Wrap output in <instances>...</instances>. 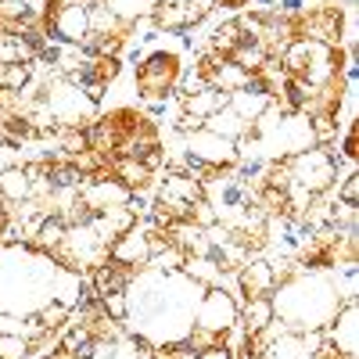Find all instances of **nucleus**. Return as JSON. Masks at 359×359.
<instances>
[{"instance_id":"f257e3e1","label":"nucleus","mask_w":359,"mask_h":359,"mask_svg":"<svg viewBox=\"0 0 359 359\" xmlns=\"http://www.w3.org/2000/svg\"><path fill=\"white\" fill-rule=\"evenodd\" d=\"M348 302L338 273H327V269H294L291 277H284L273 294H269V306L273 316L294 334H316L331 323L341 306Z\"/></svg>"},{"instance_id":"f03ea898","label":"nucleus","mask_w":359,"mask_h":359,"mask_svg":"<svg viewBox=\"0 0 359 359\" xmlns=\"http://www.w3.org/2000/svg\"><path fill=\"white\" fill-rule=\"evenodd\" d=\"M57 262L29 241L0 245V313L29 316L50 302Z\"/></svg>"},{"instance_id":"7ed1b4c3","label":"nucleus","mask_w":359,"mask_h":359,"mask_svg":"<svg viewBox=\"0 0 359 359\" xmlns=\"http://www.w3.org/2000/svg\"><path fill=\"white\" fill-rule=\"evenodd\" d=\"M180 33H158L151 36V43L144 47V54L137 57V72H133V86L144 101L147 111L165 108V97L180 86L184 79V40H176Z\"/></svg>"},{"instance_id":"20e7f679","label":"nucleus","mask_w":359,"mask_h":359,"mask_svg":"<svg viewBox=\"0 0 359 359\" xmlns=\"http://www.w3.org/2000/svg\"><path fill=\"white\" fill-rule=\"evenodd\" d=\"M345 57H348V50H341V47H327V43H316V40H294L280 50V65L291 79L316 90L327 79L341 76Z\"/></svg>"},{"instance_id":"39448f33","label":"nucleus","mask_w":359,"mask_h":359,"mask_svg":"<svg viewBox=\"0 0 359 359\" xmlns=\"http://www.w3.org/2000/svg\"><path fill=\"white\" fill-rule=\"evenodd\" d=\"M36 101L54 115V123L62 126V130H86V126L97 118V104L90 101L79 86H72L65 76L40 79Z\"/></svg>"},{"instance_id":"423d86ee","label":"nucleus","mask_w":359,"mask_h":359,"mask_svg":"<svg viewBox=\"0 0 359 359\" xmlns=\"http://www.w3.org/2000/svg\"><path fill=\"white\" fill-rule=\"evenodd\" d=\"M287 169H291V187H302L309 194L331 191L341 176V165L334 162L331 147H309V151L287 158Z\"/></svg>"},{"instance_id":"0eeeda50","label":"nucleus","mask_w":359,"mask_h":359,"mask_svg":"<svg viewBox=\"0 0 359 359\" xmlns=\"http://www.w3.org/2000/svg\"><path fill=\"white\" fill-rule=\"evenodd\" d=\"M237 313H241V302L233 298V291L226 284L205 287L201 302L194 309V327L212 331V334H230L233 327H237Z\"/></svg>"},{"instance_id":"6e6552de","label":"nucleus","mask_w":359,"mask_h":359,"mask_svg":"<svg viewBox=\"0 0 359 359\" xmlns=\"http://www.w3.org/2000/svg\"><path fill=\"white\" fill-rule=\"evenodd\" d=\"M187 158L201 162V165H212V169H233L241 162V151H237V144L212 133V130H194V133H184V147H180Z\"/></svg>"},{"instance_id":"1a4fd4ad","label":"nucleus","mask_w":359,"mask_h":359,"mask_svg":"<svg viewBox=\"0 0 359 359\" xmlns=\"http://www.w3.org/2000/svg\"><path fill=\"white\" fill-rule=\"evenodd\" d=\"M43 33L50 43H62V47H79L90 33V11L83 0H69L65 8H57L50 22H43Z\"/></svg>"},{"instance_id":"9d476101","label":"nucleus","mask_w":359,"mask_h":359,"mask_svg":"<svg viewBox=\"0 0 359 359\" xmlns=\"http://www.w3.org/2000/svg\"><path fill=\"white\" fill-rule=\"evenodd\" d=\"M208 18V4H194V0H158L151 11V29L155 33H187L191 25H201Z\"/></svg>"},{"instance_id":"9b49d317","label":"nucleus","mask_w":359,"mask_h":359,"mask_svg":"<svg viewBox=\"0 0 359 359\" xmlns=\"http://www.w3.org/2000/svg\"><path fill=\"white\" fill-rule=\"evenodd\" d=\"M237 294H241V302L248 298H269L277 287V273H273V262L262 259V255H252L237 266Z\"/></svg>"},{"instance_id":"f8f14e48","label":"nucleus","mask_w":359,"mask_h":359,"mask_svg":"<svg viewBox=\"0 0 359 359\" xmlns=\"http://www.w3.org/2000/svg\"><path fill=\"white\" fill-rule=\"evenodd\" d=\"M108 259H111V262H123V266H130V269H144L147 262H151V245H147L144 223H137V226H130L126 233L111 237Z\"/></svg>"},{"instance_id":"ddd939ff","label":"nucleus","mask_w":359,"mask_h":359,"mask_svg":"<svg viewBox=\"0 0 359 359\" xmlns=\"http://www.w3.org/2000/svg\"><path fill=\"white\" fill-rule=\"evenodd\" d=\"M108 165H111V176H115L130 194H151V191H155V172L147 169L140 158H115V162H108Z\"/></svg>"},{"instance_id":"4468645a","label":"nucleus","mask_w":359,"mask_h":359,"mask_svg":"<svg viewBox=\"0 0 359 359\" xmlns=\"http://www.w3.org/2000/svg\"><path fill=\"white\" fill-rule=\"evenodd\" d=\"M133 273H137V269H130V266H123V262L104 259V262H97L94 269H90L86 277H90V284H94L97 294H115V291H126V287H130Z\"/></svg>"},{"instance_id":"2eb2a0df","label":"nucleus","mask_w":359,"mask_h":359,"mask_svg":"<svg viewBox=\"0 0 359 359\" xmlns=\"http://www.w3.org/2000/svg\"><path fill=\"white\" fill-rule=\"evenodd\" d=\"M155 198H172V201L194 205V201H201V198H205V187L198 184L194 176H187V172H165V180L158 184Z\"/></svg>"},{"instance_id":"dca6fc26","label":"nucleus","mask_w":359,"mask_h":359,"mask_svg":"<svg viewBox=\"0 0 359 359\" xmlns=\"http://www.w3.org/2000/svg\"><path fill=\"white\" fill-rule=\"evenodd\" d=\"M226 101H230V94H219V90H212V86H201V90H194V94H180V111H187L194 118H208L219 108H226Z\"/></svg>"},{"instance_id":"f3484780","label":"nucleus","mask_w":359,"mask_h":359,"mask_svg":"<svg viewBox=\"0 0 359 359\" xmlns=\"http://www.w3.org/2000/svg\"><path fill=\"white\" fill-rule=\"evenodd\" d=\"M277 316H273L269 298H248V302H241V313H237V331H241V334H259Z\"/></svg>"},{"instance_id":"a211bd4d","label":"nucleus","mask_w":359,"mask_h":359,"mask_svg":"<svg viewBox=\"0 0 359 359\" xmlns=\"http://www.w3.org/2000/svg\"><path fill=\"white\" fill-rule=\"evenodd\" d=\"M205 130H212V133H219V137H226V140L237 144L241 137L252 133V123H248V118H241V115H237V111L226 104V108H219L216 115L205 118Z\"/></svg>"},{"instance_id":"6ab92c4d","label":"nucleus","mask_w":359,"mask_h":359,"mask_svg":"<svg viewBox=\"0 0 359 359\" xmlns=\"http://www.w3.org/2000/svg\"><path fill=\"white\" fill-rule=\"evenodd\" d=\"M0 194H4V201H11V205L33 198V180H29L25 165H8V169H0Z\"/></svg>"},{"instance_id":"aec40b11","label":"nucleus","mask_w":359,"mask_h":359,"mask_svg":"<svg viewBox=\"0 0 359 359\" xmlns=\"http://www.w3.org/2000/svg\"><path fill=\"white\" fill-rule=\"evenodd\" d=\"M65 233H69V223L57 216V212H43V219H40V226H36V233H33V248H40V252H54L57 245L65 241Z\"/></svg>"},{"instance_id":"412c9836","label":"nucleus","mask_w":359,"mask_h":359,"mask_svg":"<svg viewBox=\"0 0 359 359\" xmlns=\"http://www.w3.org/2000/svg\"><path fill=\"white\" fill-rule=\"evenodd\" d=\"M241 118H248V123H255V118L269 108V94L266 90H255V86H245V90H237V94H230L226 101Z\"/></svg>"},{"instance_id":"4be33fe9","label":"nucleus","mask_w":359,"mask_h":359,"mask_svg":"<svg viewBox=\"0 0 359 359\" xmlns=\"http://www.w3.org/2000/svg\"><path fill=\"white\" fill-rule=\"evenodd\" d=\"M248 79H252V72H245L241 65H233L230 57H223L219 69L212 72V79H208V86L219 90V94H237V90L248 86Z\"/></svg>"},{"instance_id":"5701e85b","label":"nucleus","mask_w":359,"mask_h":359,"mask_svg":"<svg viewBox=\"0 0 359 359\" xmlns=\"http://www.w3.org/2000/svg\"><path fill=\"white\" fill-rule=\"evenodd\" d=\"M101 4H104L115 18H123V22H130V25H140V22L151 18V11H155L158 0H101Z\"/></svg>"},{"instance_id":"b1692460","label":"nucleus","mask_w":359,"mask_h":359,"mask_svg":"<svg viewBox=\"0 0 359 359\" xmlns=\"http://www.w3.org/2000/svg\"><path fill=\"white\" fill-rule=\"evenodd\" d=\"M248 33H245V25L237 22V18H226V22H219L216 29H212V40H208V50H219L223 57H230V50L241 43Z\"/></svg>"},{"instance_id":"393cba45","label":"nucleus","mask_w":359,"mask_h":359,"mask_svg":"<svg viewBox=\"0 0 359 359\" xmlns=\"http://www.w3.org/2000/svg\"><path fill=\"white\" fill-rule=\"evenodd\" d=\"M33 79H36V72H33V65H25V62L0 65V90H8V94H22Z\"/></svg>"},{"instance_id":"a878e982","label":"nucleus","mask_w":359,"mask_h":359,"mask_svg":"<svg viewBox=\"0 0 359 359\" xmlns=\"http://www.w3.org/2000/svg\"><path fill=\"white\" fill-rule=\"evenodd\" d=\"M69 316H72V309H69V306H62V302H54V298H50L47 306H40V309H36V320H40L43 331H62V327L69 323Z\"/></svg>"},{"instance_id":"bb28decb","label":"nucleus","mask_w":359,"mask_h":359,"mask_svg":"<svg viewBox=\"0 0 359 359\" xmlns=\"http://www.w3.org/2000/svg\"><path fill=\"white\" fill-rule=\"evenodd\" d=\"M33 355V341L22 334H0V359H29Z\"/></svg>"},{"instance_id":"cd10ccee","label":"nucleus","mask_w":359,"mask_h":359,"mask_svg":"<svg viewBox=\"0 0 359 359\" xmlns=\"http://www.w3.org/2000/svg\"><path fill=\"white\" fill-rule=\"evenodd\" d=\"M187 223H194V226L208 230V226H216L219 219H216V208H212V205H208V201L201 198V201H194V205H191V212H187Z\"/></svg>"},{"instance_id":"c85d7f7f","label":"nucleus","mask_w":359,"mask_h":359,"mask_svg":"<svg viewBox=\"0 0 359 359\" xmlns=\"http://www.w3.org/2000/svg\"><path fill=\"white\" fill-rule=\"evenodd\" d=\"M101 309L111 316V320H118V323H123L126 320V291H115V294H101Z\"/></svg>"},{"instance_id":"c756f323","label":"nucleus","mask_w":359,"mask_h":359,"mask_svg":"<svg viewBox=\"0 0 359 359\" xmlns=\"http://www.w3.org/2000/svg\"><path fill=\"white\" fill-rule=\"evenodd\" d=\"M94 65H97V76H101L104 86L123 76V62H118V57H94Z\"/></svg>"},{"instance_id":"7c9ffc66","label":"nucleus","mask_w":359,"mask_h":359,"mask_svg":"<svg viewBox=\"0 0 359 359\" xmlns=\"http://www.w3.org/2000/svg\"><path fill=\"white\" fill-rule=\"evenodd\" d=\"M191 359H230V348H208V352H198Z\"/></svg>"}]
</instances>
